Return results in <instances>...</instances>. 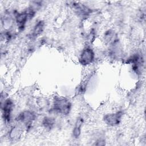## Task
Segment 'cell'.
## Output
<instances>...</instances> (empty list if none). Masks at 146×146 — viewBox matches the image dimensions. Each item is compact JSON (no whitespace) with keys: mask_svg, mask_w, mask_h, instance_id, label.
I'll use <instances>...</instances> for the list:
<instances>
[{"mask_svg":"<svg viewBox=\"0 0 146 146\" xmlns=\"http://www.w3.org/2000/svg\"><path fill=\"white\" fill-rule=\"evenodd\" d=\"M34 12L32 10L26 11L17 14L16 17V22L19 27H23L29 18L33 17Z\"/></svg>","mask_w":146,"mask_h":146,"instance_id":"obj_4","label":"cell"},{"mask_svg":"<svg viewBox=\"0 0 146 146\" xmlns=\"http://www.w3.org/2000/svg\"><path fill=\"white\" fill-rule=\"evenodd\" d=\"M82 123H83V120L82 118H79L77 119V121L76 122L75 125L73 130V135L74 137L76 138H78L80 134L81 127L82 125Z\"/></svg>","mask_w":146,"mask_h":146,"instance_id":"obj_7","label":"cell"},{"mask_svg":"<svg viewBox=\"0 0 146 146\" xmlns=\"http://www.w3.org/2000/svg\"><path fill=\"white\" fill-rule=\"evenodd\" d=\"M95 55L93 50L90 48H84L80 56V63L83 66H87L92 63Z\"/></svg>","mask_w":146,"mask_h":146,"instance_id":"obj_2","label":"cell"},{"mask_svg":"<svg viewBox=\"0 0 146 146\" xmlns=\"http://www.w3.org/2000/svg\"><path fill=\"white\" fill-rule=\"evenodd\" d=\"M54 123V120L50 117H45L43 120V124L46 127H51Z\"/></svg>","mask_w":146,"mask_h":146,"instance_id":"obj_9","label":"cell"},{"mask_svg":"<svg viewBox=\"0 0 146 146\" xmlns=\"http://www.w3.org/2000/svg\"><path fill=\"white\" fill-rule=\"evenodd\" d=\"M13 102L8 99H6L3 103V105L2 106V110L3 111V115L4 119L6 121H9L10 119L11 113L13 110Z\"/></svg>","mask_w":146,"mask_h":146,"instance_id":"obj_5","label":"cell"},{"mask_svg":"<svg viewBox=\"0 0 146 146\" xmlns=\"http://www.w3.org/2000/svg\"><path fill=\"white\" fill-rule=\"evenodd\" d=\"M43 26H44V23L42 21H40L39 22L37 25L35 26L34 29V31H33V34L34 35H38L39 34H40L43 30Z\"/></svg>","mask_w":146,"mask_h":146,"instance_id":"obj_8","label":"cell"},{"mask_svg":"<svg viewBox=\"0 0 146 146\" xmlns=\"http://www.w3.org/2000/svg\"><path fill=\"white\" fill-rule=\"evenodd\" d=\"M121 116L122 113L117 112L116 113L106 115L104 117V120L107 124L111 126H115L120 123Z\"/></svg>","mask_w":146,"mask_h":146,"instance_id":"obj_3","label":"cell"},{"mask_svg":"<svg viewBox=\"0 0 146 146\" xmlns=\"http://www.w3.org/2000/svg\"><path fill=\"white\" fill-rule=\"evenodd\" d=\"M35 115L30 111H25L20 113L18 117V120L23 122L25 124H29L35 119Z\"/></svg>","mask_w":146,"mask_h":146,"instance_id":"obj_6","label":"cell"},{"mask_svg":"<svg viewBox=\"0 0 146 146\" xmlns=\"http://www.w3.org/2000/svg\"><path fill=\"white\" fill-rule=\"evenodd\" d=\"M71 103L66 98H58L54 102V110L59 113L62 115L68 114L71 110Z\"/></svg>","mask_w":146,"mask_h":146,"instance_id":"obj_1","label":"cell"}]
</instances>
